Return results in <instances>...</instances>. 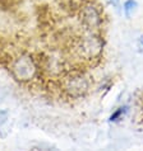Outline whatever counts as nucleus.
<instances>
[{"instance_id":"obj_3","label":"nucleus","mask_w":143,"mask_h":151,"mask_svg":"<svg viewBox=\"0 0 143 151\" xmlns=\"http://www.w3.org/2000/svg\"><path fill=\"white\" fill-rule=\"evenodd\" d=\"M8 118H9V113H8V111H0V127L4 126V123L7 122Z\"/></svg>"},{"instance_id":"obj_2","label":"nucleus","mask_w":143,"mask_h":151,"mask_svg":"<svg viewBox=\"0 0 143 151\" xmlns=\"http://www.w3.org/2000/svg\"><path fill=\"white\" fill-rule=\"evenodd\" d=\"M137 6L138 5H137L136 0H125L124 4H123V10H124L125 15H127L128 18H130V17L134 14V12H136Z\"/></svg>"},{"instance_id":"obj_1","label":"nucleus","mask_w":143,"mask_h":151,"mask_svg":"<svg viewBox=\"0 0 143 151\" xmlns=\"http://www.w3.org/2000/svg\"><path fill=\"white\" fill-rule=\"evenodd\" d=\"M97 0H0V66L17 53L33 55L42 70L45 95L61 98L69 78L93 76L82 56L91 32L83 12ZM106 36V35H101Z\"/></svg>"}]
</instances>
